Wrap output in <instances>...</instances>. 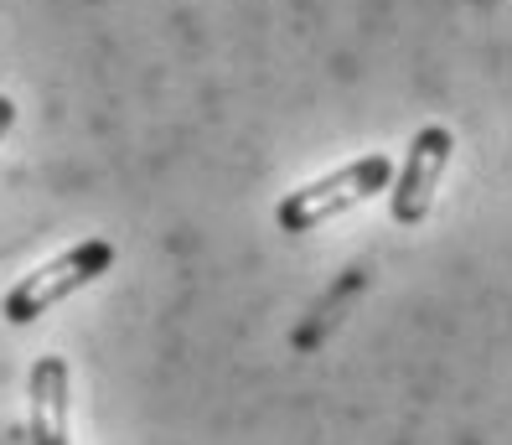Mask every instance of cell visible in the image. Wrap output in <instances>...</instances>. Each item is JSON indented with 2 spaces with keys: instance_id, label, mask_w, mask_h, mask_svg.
Listing matches in <instances>:
<instances>
[{
  "instance_id": "6da1fadb",
  "label": "cell",
  "mask_w": 512,
  "mask_h": 445,
  "mask_svg": "<svg viewBox=\"0 0 512 445\" xmlns=\"http://www.w3.org/2000/svg\"><path fill=\"white\" fill-rule=\"evenodd\" d=\"M388 182H394V161H388L383 151L373 156H357L347 166H337L331 176H316V182L295 187L280 207H275V223L285 233H311L331 218L352 213L357 202H368L373 192H388Z\"/></svg>"
},
{
  "instance_id": "7a4b0ae2",
  "label": "cell",
  "mask_w": 512,
  "mask_h": 445,
  "mask_svg": "<svg viewBox=\"0 0 512 445\" xmlns=\"http://www.w3.org/2000/svg\"><path fill=\"white\" fill-rule=\"evenodd\" d=\"M109 264H114V244L109 239H83V244L63 249L57 259H47L42 270H32L26 280H16L6 290V321L11 326H32L57 301H68V295H78L83 285H94L99 275H109Z\"/></svg>"
},
{
  "instance_id": "3957f363",
  "label": "cell",
  "mask_w": 512,
  "mask_h": 445,
  "mask_svg": "<svg viewBox=\"0 0 512 445\" xmlns=\"http://www.w3.org/2000/svg\"><path fill=\"white\" fill-rule=\"evenodd\" d=\"M450 151H456V135L445 125H425L414 140H409V156H404V171L394 182V223L414 228L430 218V202H435V187L450 166Z\"/></svg>"
},
{
  "instance_id": "277c9868",
  "label": "cell",
  "mask_w": 512,
  "mask_h": 445,
  "mask_svg": "<svg viewBox=\"0 0 512 445\" xmlns=\"http://www.w3.org/2000/svg\"><path fill=\"white\" fill-rule=\"evenodd\" d=\"M68 358L42 352L32 363V425H26V445H68Z\"/></svg>"
},
{
  "instance_id": "5b68a950",
  "label": "cell",
  "mask_w": 512,
  "mask_h": 445,
  "mask_svg": "<svg viewBox=\"0 0 512 445\" xmlns=\"http://www.w3.org/2000/svg\"><path fill=\"white\" fill-rule=\"evenodd\" d=\"M11 125H16V104H11L6 94H0V140L11 135Z\"/></svg>"
}]
</instances>
